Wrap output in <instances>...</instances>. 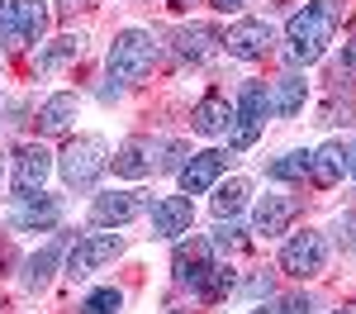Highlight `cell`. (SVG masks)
Masks as SVG:
<instances>
[{"label": "cell", "mask_w": 356, "mask_h": 314, "mask_svg": "<svg viewBox=\"0 0 356 314\" xmlns=\"http://www.w3.org/2000/svg\"><path fill=\"white\" fill-rule=\"evenodd\" d=\"M342 15H347V0H314V5H304L300 15L285 24V48H290V57L304 62V67L318 62V57L328 53Z\"/></svg>", "instance_id": "6da1fadb"}, {"label": "cell", "mask_w": 356, "mask_h": 314, "mask_svg": "<svg viewBox=\"0 0 356 314\" xmlns=\"http://www.w3.org/2000/svg\"><path fill=\"white\" fill-rule=\"evenodd\" d=\"M105 62H110V77L119 86H134L152 72V62H157V38H152L147 29H124L110 43V57H105Z\"/></svg>", "instance_id": "7a4b0ae2"}, {"label": "cell", "mask_w": 356, "mask_h": 314, "mask_svg": "<svg viewBox=\"0 0 356 314\" xmlns=\"http://www.w3.org/2000/svg\"><path fill=\"white\" fill-rule=\"evenodd\" d=\"M105 167H110V143L100 134H81L62 148V176H67L72 191H90L105 176Z\"/></svg>", "instance_id": "3957f363"}, {"label": "cell", "mask_w": 356, "mask_h": 314, "mask_svg": "<svg viewBox=\"0 0 356 314\" xmlns=\"http://www.w3.org/2000/svg\"><path fill=\"white\" fill-rule=\"evenodd\" d=\"M266 110H271V91L261 81H247L238 91V110H233V129H228V148H252L257 134H261V124H266Z\"/></svg>", "instance_id": "277c9868"}, {"label": "cell", "mask_w": 356, "mask_h": 314, "mask_svg": "<svg viewBox=\"0 0 356 314\" xmlns=\"http://www.w3.org/2000/svg\"><path fill=\"white\" fill-rule=\"evenodd\" d=\"M328 267V243L323 233H295L285 248H280V272L295 276V281H309Z\"/></svg>", "instance_id": "5b68a950"}, {"label": "cell", "mask_w": 356, "mask_h": 314, "mask_svg": "<svg viewBox=\"0 0 356 314\" xmlns=\"http://www.w3.org/2000/svg\"><path fill=\"white\" fill-rule=\"evenodd\" d=\"M119 253H124V238H119V233H90V238H81V243L67 253V276H72V281H86L90 272H100V267L114 262Z\"/></svg>", "instance_id": "8992f818"}, {"label": "cell", "mask_w": 356, "mask_h": 314, "mask_svg": "<svg viewBox=\"0 0 356 314\" xmlns=\"http://www.w3.org/2000/svg\"><path fill=\"white\" fill-rule=\"evenodd\" d=\"M48 33V5L43 0H10V24H5V48H33Z\"/></svg>", "instance_id": "52a82bcc"}, {"label": "cell", "mask_w": 356, "mask_h": 314, "mask_svg": "<svg viewBox=\"0 0 356 314\" xmlns=\"http://www.w3.org/2000/svg\"><path fill=\"white\" fill-rule=\"evenodd\" d=\"M48 171H53V152L43 148V143H24L19 152H15V171H10V196L15 200H29L43 181H48Z\"/></svg>", "instance_id": "ba28073f"}, {"label": "cell", "mask_w": 356, "mask_h": 314, "mask_svg": "<svg viewBox=\"0 0 356 314\" xmlns=\"http://www.w3.org/2000/svg\"><path fill=\"white\" fill-rule=\"evenodd\" d=\"M143 210H147V196H138V191H105V196H95V205H90V224L119 228V224H129V219H138Z\"/></svg>", "instance_id": "9c48e42d"}, {"label": "cell", "mask_w": 356, "mask_h": 314, "mask_svg": "<svg viewBox=\"0 0 356 314\" xmlns=\"http://www.w3.org/2000/svg\"><path fill=\"white\" fill-rule=\"evenodd\" d=\"M271 43H275V29L266 24V19H243V24H233L228 33H223V48L233 57H266L271 53Z\"/></svg>", "instance_id": "30bf717a"}, {"label": "cell", "mask_w": 356, "mask_h": 314, "mask_svg": "<svg viewBox=\"0 0 356 314\" xmlns=\"http://www.w3.org/2000/svg\"><path fill=\"white\" fill-rule=\"evenodd\" d=\"M10 224L19 233H38V228H57L62 224V196H29V200H15V214Z\"/></svg>", "instance_id": "8fae6325"}, {"label": "cell", "mask_w": 356, "mask_h": 314, "mask_svg": "<svg viewBox=\"0 0 356 314\" xmlns=\"http://www.w3.org/2000/svg\"><path fill=\"white\" fill-rule=\"evenodd\" d=\"M171 48H176L181 62H209L223 48V33L214 24H186L171 33Z\"/></svg>", "instance_id": "7c38bea8"}, {"label": "cell", "mask_w": 356, "mask_h": 314, "mask_svg": "<svg viewBox=\"0 0 356 314\" xmlns=\"http://www.w3.org/2000/svg\"><path fill=\"white\" fill-rule=\"evenodd\" d=\"M295 214H300V196H261L257 214H252V233L275 238V233H285V228H290Z\"/></svg>", "instance_id": "4fadbf2b"}, {"label": "cell", "mask_w": 356, "mask_h": 314, "mask_svg": "<svg viewBox=\"0 0 356 314\" xmlns=\"http://www.w3.org/2000/svg\"><path fill=\"white\" fill-rule=\"evenodd\" d=\"M67 253V233H53L38 253L24 262V272H19V285L24 290H43V285L53 281V272H57V257Z\"/></svg>", "instance_id": "5bb4252c"}, {"label": "cell", "mask_w": 356, "mask_h": 314, "mask_svg": "<svg viewBox=\"0 0 356 314\" xmlns=\"http://www.w3.org/2000/svg\"><path fill=\"white\" fill-rule=\"evenodd\" d=\"M223 162H228V157H223L219 148H209V152H191V162H181V191H186V196L209 191V186L219 181Z\"/></svg>", "instance_id": "9a60e30c"}, {"label": "cell", "mask_w": 356, "mask_h": 314, "mask_svg": "<svg viewBox=\"0 0 356 314\" xmlns=\"http://www.w3.org/2000/svg\"><path fill=\"white\" fill-rule=\"evenodd\" d=\"M195 224V205L191 196H166L152 205V233L157 238H176V233H186Z\"/></svg>", "instance_id": "2e32d148"}, {"label": "cell", "mask_w": 356, "mask_h": 314, "mask_svg": "<svg viewBox=\"0 0 356 314\" xmlns=\"http://www.w3.org/2000/svg\"><path fill=\"white\" fill-rule=\"evenodd\" d=\"M191 129L195 134H209V139H214V134H228V129H233V105H228L223 95H204L191 110Z\"/></svg>", "instance_id": "e0dca14e"}, {"label": "cell", "mask_w": 356, "mask_h": 314, "mask_svg": "<svg viewBox=\"0 0 356 314\" xmlns=\"http://www.w3.org/2000/svg\"><path fill=\"white\" fill-rule=\"evenodd\" d=\"M304 95H309V81H304L300 72L275 77V86H271V114H280V119H295V114L304 110Z\"/></svg>", "instance_id": "ac0fdd59"}, {"label": "cell", "mask_w": 356, "mask_h": 314, "mask_svg": "<svg viewBox=\"0 0 356 314\" xmlns=\"http://www.w3.org/2000/svg\"><path fill=\"white\" fill-rule=\"evenodd\" d=\"M347 167H352V148L347 143H323L318 152H314V181L318 186H332V181H342L347 176Z\"/></svg>", "instance_id": "d6986e66"}, {"label": "cell", "mask_w": 356, "mask_h": 314, "mask_svg": "<svg viewBox=\"0 0 356 314\" xmlns=\"http://www.w3.org/2000/svg\"><path fill=\"white\" fill-rule=\"evenodd\" d=\"M76 95L72 91H57V95H48L43 105H38V134H62L72 119H76Z\"/></svg>", "instance_id": "ffe728a7"}, {"label": "cell", "mask_w": 356, "mask_h": 314, "mask_svg": "<svg viewBox=\"0 0 356 314\" xmlns=\"http://www.w3.org/2000/svg\"><path fill=\"white\" fill-rule=\"evenodd\" d=\"M309 171H314V152H280L275 162H266L271 181H304Z\"/></svg>", "instance_id": "44dd1931"}, {"label": "cell", "mask_w": 356, "mask_h": 314, "mask_svg": "<svg viewBox=\"0 0 356 314\" xmlns=\"http://www.w3.org/2000/svg\"><path fill=\"white\" fill-rule=\"evenodd\" d=\"M72 57H81V33H62L48 48H38V72H53V67L72 62Z\"/></svg>", "instance_id": "7402d4cb"}, {"label": "cell", "mask_w": 356, "mask_h": 314, "mask_svg": "<svg viewBox=\"0 0 356 314\" xmlns=\"http://www.w3.org/2000/svg\"><path fill=\"white\" fill-rule=\"evenodd\" d=\"M247 191H252V186H247L243 176H233L228 186H219V196H214V219H233L247 205Z\"/></svg>", "instance_id": "603a6c76"}, {"label": "cell", "mask_w": 356, "mask_h": 314, "mask_svg": "<svg viewBox=\"0 0 356 314\" xmlns=\"http://www.w3.org/2000/svg\"><path fill=\"white\" fill-rule=\"evenodd\" d=\"M143 152H147V143H124V148H119V157H110L114 171H119V176H147L152 162H147Z\"/></svg>", "instance_id": "cb8c5ba5"}, {"label": "cell", "mask_w": 356, "mask_h": 314, "mask_svg": "<svg viewBox=\"0 0 356 314\" xmlns=\"http://www.w3.org/2000/svg\"><path fill=\"white\" fill-rule=\"evenodd\" d=\"M124 310V290L119 285H100L81 300V314H119Z\"/></svg>", "instance_id": "d4e9b609"}, {"label": "cell", "mask_w": 356, "mask_h": 314, "mask_svg": "<svg viewBox=\"0 0 356 314\" xmlns=\"http://www.w3.org/2000/svg\"><path fill=\"white\" fill-rule=\"evenodd\" d=\"M243 243L247 238H243V224H238V219H219V224H214V238H209L214 253H238Z\"/></svg>", "instance_id": "484cf974"}, {"label": "cell", "mask_w": 356, "mask_h": 314, "mask_svg": "<svg viewBox=\"0 0 356 314\" xmlns=\"http://www.w3.org/2000/svg\"><path fill=\"white\" fill-rule=\"evenodd\" d=\"M252 314H314V300L309 295H285V300H271V305H261Z\"/></svg>", "instance_id": "4316f807"}, {"label": "cell", "mask_w": 356, "mask_h": 314, "mask_svg": "<svg viewBox=\"0 0 356 314\" xmlns=\"http://www.w3.org/2000/svg\"><path fill=\"white\" fill-rule=\"evenodd\" d=\"M233 290H238V295H247V300H261V295H266V300H271L275 281H271V276H266V272H252V276H247V281H233Z\"/></svg>", "instance_id": "83f0119b"}, {"label": "cell", "mask_w": 356, "mask_h": 314, "mask_svg": "<svg viewBox=\"0 0 356 314\" xmlns=\"http://www.w3.org/2000/svg\"><path fill=\"white\" fill-rule=\"evenodd\" d=\"M337 228H347V248H356V214H347V219H337Z\"/></svg>", "instance_id": "f1b7e54d"}, {"label": "cell", "mask_w": 356, "mask_h": 314, "mask_svg": "<svg viewBox=\"0 0 356 314\" xmlns=\"http://www.w3.org/2000/svg\"><path fill=\"white\" fill-rule=\"evenodd\" d=\"M209 5H214V10H219V15H233V10H243L247 0H209Z\"/></svg>", "instance_id": "f546056e"}, {"label": "cell", "mask_w": 356, "mask_h": 314, "mask_svg": "<svg viewBox=\"0 0 356 314\" xmlns=\"http://www.w3.org/2000/svg\"><path fill=\"white\" fill-rule=\"evenodd\" d=\"M5 24H10V0H0V38H5Z\"/></svg>", "instance_id": "4dcf8cb0"}, {"label": "cell", "mask_w": 356, "mask_h": 314, "mask_svg": "<svg viewBox=\"0 0 356 314\" xmlns=\"http://www.w3.org/2000/svg\"><path fill=\"white\" fill-rule=\"evenodd\" d=\"M342 62H347V67H352V72H356V38H352V43H347V57H342Z\"/></svg>", "instance_id": "1f68e13d"}, {"label": "cell", "mask_w": 356, "mask_h": 314, "mask_svg": "<svg viewBox=\"0 0 356 314\" xmlns=\"http://www.w3.org/2000/svg\"><path fill=\"white\" fill-rule=\"evenodd\" d=\"M57 5H62V10H81L86 0H57Z\"/></svg>", "instance_id": "d6a6232c"}, {"label": "cell", "mask_w": 356, "mask_h": 314, "mask_svg": "<svg viewBox=\"0 0 356 314\" xmlns=\"http://www.w3.org/2000/svg\"><path fill=\"white\" fill-rule=\"evenodd\" d=\"M195 0H171V10H191Z\"/></svg>", "instance_id": "836d02e7"}, {"label": "cell", "mask_w": 356, "mask_h": 314, "mask_svg": "<svg viewBox=\"0 0 356 314\" xmlns=\"http://www.w3.org/2000/svg\"><path fill=\"white\" fill-rule=\"evenodd\" d=\"M347 171H352V176H356V148H352V167H347Z\"/></svg>", "instance_id": "e575fe53"}, {"label": "cell", "mask_w": 356, "mask_h": 314, "mask_svg": "<svg viewBox=\"0 0 356 314\" xmlns=\"http://www.w3.org/2000/svg\"><path fill=\"white\" fill-rule=\"evenodd\" d=\"M332 314H356V310H332Z\"/></svg>", "instance_id": "d590c367"}, {"label": "cell", "mask_w": 356, "mask_h": 314, "mask_svg": "<svg viewBox=\"0 0 356 314\" xmlns=\"http://www.w3.org/2000/svg\"><path fill=\"white\" fill-rule=\"evenodd\" d=\"M0 262H5V248H0Z\"/></svg>", "instance_id": "8d00e7d4"}]
</instances>
